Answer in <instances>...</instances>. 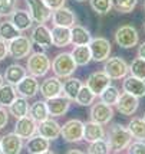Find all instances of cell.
<instances>
[{
    "label": "cell",
    "instance_id": "60d3db41",
    "mask_svg": "<svg viewBox=\"0 0 145 154\" xmlns=\"http://www.w3.org/2000/svg\"><path fill=\"white\" fill-rule=\"evenodd\" d=\"M17 0H0V16H10L16 10Z\"/></svg>",
    "mask_w": 145,
    "mask_h": 154
},
{
    "label": "cell",
    "instance_id": "d6a6232c",
    "mask_svg": "<svg viewBox=\"0 0 145 154\" xmlns=\"http://www.w3.org/2000/svg\"><path fill=\"white\" fill-rule=\"evenodd\" d=\"M20 35V30L14 26L10 20H5V22H0V39L10 42L12 39L17 38Z\"/></svg>",
    "mask_w": 145,
    "mask_h": 154
},
{
    "label": "cell",
    "instance_id": "3957f363",
    "mask_svg": "<svg viewBox=\"0 0 145 154\" xmlns=\"http://www.w3.org/2000/svg\"><path fill=\"white\" fill-rule=\"evenodd\" d=\"M131 141H132V135L129 133L128 127H124L121 124H113L112 127L109 128L108 143H109L111 148H113L115 151L125 150L129 146Z\"/></svg>",
    "mask_w": 145,
    "mask_h": 154
},
{
    "label": "cell",
    "instance_id": "1f68e13d",
    "mask_svg": "<svg viewBox=\"0 0 145 154\" xmlns=\"http://www.w3.org/2000/svg\"><path fill=\"white\" fill-rule=\"evenodd\" d=\"M16 97H17V92H16L14 85L7 84V82H5L3 85H0V105L2 107L7 108L14 101Z\"/></svg>",
    "mask_w": 145,
    "mask_h": 154
},
{
    "label": "cell",
    "instance_id": "4fadbf2b",
    "mask_svg": "<svg viewBox=\"0 0 145 154\" xmlns=\"http://www.w3.org/2000/svg\"><path fill=\"white\" fill-rule=\"evenodd\" d=\"M14 88H16V92L19 97L29 100V98L36 97V94L39 92V81L33 75H26L19 84L14 85Z\"/></svg>",
    "mask_w": 145,
    "mask_h": 154
},
{
    "label": "cell",
    "instance_id": "74e56055",
    "mask_svg": "<svg viewBox=\"0 0 145 154\" xmlns=\"http://www.w3.org/2000/svg\"><path fill=\"white\" fill-rule=\"evenodd\" d=\"M91 9L99 16L108 14L112 9V0H89Z\"/></svg>",
    "mask_w": 145,
    "mask_h": 154
},
{
    "label": "cell",
    "instance_id": "7bdbcfd3",
    "mask_svg": "<svg viewBox=\"0 0 145 154\" xmlns=\"http://www.w3.org/2000/svg\"><path fill=\"white\" fill-rule=\"evenodd\" d=\"M7 122H9V112H7L6 108L0 105V130L6 127Z\"/></svg>",
    "mask_w": 145,
    "mask_h": 154
},
{
    "label": "cell",
    "instance_id": "44dd1931",
    "mask_svg": "<svg viewBox=\"0 0 145 154\" xmlns=\"http://www.w3.org/2000/svg\"><path fill=\"white\" fill-rule=\"evenodd\" d=\"M122 89L137 98H142L145 97V81L139 79L137 76H132V75L125 76L122 82Z\"/></svg>",
    "mask_w": 145,
    "mask_h": 154
},
{
    "label": "cell",
    "instance_id": "4dcf8cb0",
    "mask_svg": "<svg viewBox=\"0 0 145 154\" xmlns=\"http://www.w3.org/2000/svg\"><path fill=\"white\" fill-rule=\"evenodd\" d=\"M29 115L36 122H40V121L46 120L47 117H50L49 111H47L46 101H36V102H33L32 105L29 107Z\"/></svg>",
    "mask_w": 145,
    "mask_h": 154
},
{
    "label": "cell",
    "instance_id": "d590c367",
    "mask_svg": "<svg viewBox=\"0 0 145 154\" xmlns=\"http://www.w3.org/2000/svg\"><path fill=\"white\" fill-rule=\"evenodd\" d=\"M119 95H121V92H119L118 88L113 87V85H108V87L101 92L99 98H101V101H104L105 104H108V105H115L119 98Z\"/></svg>",
    "mask_w": 145,
    "mask_h": 154
},
{
    "label": "cell",
    "instance_id": "484cf974",
    "mask_svg": "<svg viewBox=\"0 0 145 154\" xmlns=\"http://www.w3.org/2000/svg\"><path fill=\"white\" fill-rule=\"evenodd\" d=\"M52 35V43L56 48H65L71 43V27L53 26L50 30Z\"/></svg>",
    "mask_w": 145,
    "mask_h": 154
},
{
    "label": "cell",
    "instance_id": "9a60e30c",
    "mask_svg": "<svg viewBox=\"0 0 145 154\" xmlns=\"http://www.w3.org/2000/svg\"><path fill=\"white\" fill-rule=\"evenodd\" d=\"M108 85H111V78H109L104 71L92 72V74L88 76V79H86V87L89 88L96 97H99L101 92H102Z\"/></svg>",
    "mask_w": 145,
    "mask_h": 154
},
{
    "label": "cell",
    "instance_id": "e0dca14e",
    "mask_svg": "<svg viewBox=\"0 0 145 154\" xmlns=\"http://www.w3.org/2000/svg\"><path fill=\"white\" fill-rule=\"evenodd\" d=\"M36 134L47 138L49 141H55L60 137V124L56 120L47 117L46 120L38 122V133Z\"/></svg>",
    "mask_w": 145,
    "mask_h": 154
},
{
    "label": "cell",
    "instance_id": "d6986e66",
    "mask_svg": "<svg viewBox=\"0 0 145 154\" xmlns=\"http://www.w3.org/2000/svg\"><path fill=\"white\" fill-rule=\"evenodd\" d=\"M0 146L3 154H19L23 148V138H20L16 133H9L2 137Z\"/></svg>",
    "mask_w": 145,
    "mask_h": 154
},
{
    "label": "cell",
    "instance_id": "83f0119b",
    "mask_svg": "<svg viewBox=\"0 0 145 154\" xmlns=\"http://www.w3.org/2000/svg\"><path fill=\"white\" fill-rule=\"evenodd\" d=\"M29 102H27V98H23V97H16L14 101L9 105V114L13 115L14 118L17 120V118H22V117H25V115L29 114Z\"/></svg>",
    "mask_w": 145,
    "mask_h": 154
},
{
    "label": "cell",
    "instance_id": "f907efd6",
    "mask_svg": "<svg viewBox=\"0 0 145 154\" xmlns=\"http://www.w3.org/2000/svg\"><path fill=\"white\" fill-rule=\"evenodd\" d=\"M0 153H2V146H0Z\"/></svg>",
    "mask_w": 145,
    "mask_h": 154
},
{
    "label": "cell",
    "instance_id": "cb8c5ba5",
    "mask_svg": "<svg viewBox=\"0 0 145 154\" xmlns=\"http://www.w3.org/2000/svg\"><path fill=\"white\" fill-rule=\"evenodd\" d=\"M10 22L19 29L20 32L29 30L33 26V19L27 10H17L16 9L13 13L10 14Z\"/></svg>",
    "mask_w": 145,
    "mask_h": 154
},
{
    "label": "cell",
    "instance_id": "e575fe53",
    "mask_svg": "<svg viewBox=\"0 0 145 154\" xmlns=\"http://www.w3.org/2000/svg\"><path fill=\"white\" fill-rule=\"evenodd\" d=\"M95 98H96V95L93 94L86 85H82L78 95H76V98H75V101L80 107H89V105H92L95 102Z\"/></svg>",
    "mask_w": 145,
    "mask_h": 154
},
{
    "label": "cell",
    "instance_id": "52a82bcc",
    "mask_svg": "<svg viewBox=\"0 0 145 154\" xmlns=\"http://www.w3.org/2000/svg\"><path fill=\"white\" fill-rule=\"evenodd\" d=\"M89 51H91V56H92V60L95 62H104L109 58L111 55V51H112V45L111 42L105 38H92L91 42H89Z\"/></svg>",
    "mask_w": 145,
    "mask_h": 154
},
{
    "label": "cell",
    "instance_id": "f35d334b",
    "mask_svg": "<svg viewBox=\"0 0 145 154\" xmlns=\"http://www.w3.org/2000/svg\"><path fill=\"white\" fill-rule=\"evenodd\" d=\"M128 72H129L132 76H137V78H139V79L145 81V59L139 58V56L138 58H135V59L131 62Z\"/></svg>",
    "mask_w": 145,
    "mask_h": 154
},
{
    "label": "cell",
    "instance_id": "603a6c76",
    "mask_svg": "<svg viewBox=\"0 0 145 154\" xmlns=\"http://www.w3.org/2000/svg\"><path fill=\"white\" fill-rule=\"evenodd\" d=\"M105 130L102 127V124L95 122V121H88L83 122V140L88 143H92V141L101 140V138H105Z\"/></svg>",
    "mask_w": 145,
    "mask_h": 154
},
{
    "label": "cell",
    "instance_id": "ba28073f",
    "mask_svg": "<svg viewBox=\"0 0 145 154\" xmlns=\"http://www.w3.org/2000/svg\"><path fill=\"white\" fill-rule=\"evenodd\" d=\"M104 62H105L104 63V72L111 79H121V78H125L128 75L129 65L125 62V59L115 56V58H108Z\"/></svg>",
    "mask_w": 145,
    "mask_h": 154
},
{
    "label": "cell",
    "instance_id": "30bf717a",
    "mask_svg": "<svg viewBox=\"0 0 145 154\" xmlns=\"http://www.w3.org/2000/svg\"><path fill=\"white\" fill-rule=\"evenodd\" d=\"M30 40L33 45L42 49H50L52 48V35L50 30L46 27L45 23H38L36 26L32 29V35H30Z\"/></svg>",
    "mask_w": 145,
    "mask_h": 154
},
{
    "label": "cell",
    "instance_id": "8d00e7d4",
    "mask_svg": "<svg viewBox=\"0 0 145 154\" xmlns=\"http://www.w3.org/2000/svg\"><path fill=\"white\" fill-rule=\"evenodd\" d=\"M86 151L89 154H108L111 151V146L106 138H101V140L89 143V147Z\"/></svg>",
    "mask_w": 145,
    "mask_h": 154
},
{
    "label": "cell",
    "instance_id": "7402d4cb",
    "mask_svg": "<svg viewBox=\"0 0 145 154\" xmlns=\"http://www.w3.org/2000/svg\"><path fill=\"white\" fill-rule=\"evenodd\" d=\"M49 147H50V141L39 134H35L33 137L27 138V144H26L27 153L45 154V153H49Z\"/></svg>",
    "mask_w": 145,
    "mask_h": 154
},
{
    "label": "cell",
    "instance_id": "db71d44e",
    "mask_svg": "<svg viewBox=\"0 0 145 154\" xmlns=\"http://www.w3.org/2000/svg\"><path fill=\"white\" fill-rule=\"evenodd\" d=\"M0 19H2V16H0ZM0 22H2V20H0Z\"/></svg>",
    "mask_w": 145,
    "mask_h": 154
},
{
    "label": "cell",
    "instance_id": "681fc988",
    "mask_svg": "<svg viewBox=\"0 0 145 154\" xmlns=\"http://www.w3.org/2000/svg\"><path fill=\"white\" fill-rule=\"evenodd\" d=\"M144 10H145V0H144Z\"/></svg>",
    "mask_w": 145,
    "mask_h": 154
},
{
    "label": "cell",
    "instance_id": "836d02e7",
    "mask_svg": "<svg viewBox=\"0 0 145 154\" xmlns=\"http://www.w3.org/2000/svg\"><path fill=\"white\" fill-rule=\"evenodd\" d=\"M128 130L134 138L145 141V120L144 118H132L128 124Z\"/></svg>",
    "mask_w": 145,
    "mask_h": 154
},
{
    "label": "cell",
    "instance_id": "277c9868",
    "mask_svg": "<svg viewBox=\"0 0 145 154\" xmlns=\"http://www.w3.org/2000/svg\"><path fill=\"white\" fill-rule=\"evenodd\" d=\"M115 43L122 49H131L137 46L139 42V33L138 30L132 25H122L116 29V32L113 35Z\"/></svg>",
    "mask_w": 145,
    "mask_h": 154
},
{
    "label": "cell",
    "instance_id": "7a4b0ae2",
    "mask_svg": "<svg viewBox=\"0 0 145 154\" xmlns=\"http://www.w3.org/2000/svg\"><path fill=\"white\" fill-rule=\"evenodd\" d=\"M50 65H52V62L45 52H42V51L33 52L27 56L26 71L29 72V75L40 78V76H45L50 71Z\"/></svg>",
    "mask_w": 145,
    "mask_h": 154
},
{
    "label": "cell",
    "instance_id": "b9f144b4",
    "mask_svg": "<svg viewBox=\"0 0 145 154\" xmlns=\"http://www.w3.org/2000/svg\"><path fill=\"white\" fill-rule=\"evenodd\" d=\"M126 148L129 154H145V141L137 140L135 143H129Z\"/></svg>",
    "mask_w": 145,
    "mask_h": 154
},
{
    "label": "cell",
    "instance_id": "f1b7e54d",
    "mask_svg": "<svg viewBox=\"0 0 145 154\" xmlns=\"http://www.w3.org/2000/svg\"><path fill=\"white\" fill-rule=\"evenodd\" d=\"M82 85H83V84H82L78 78H72V76L65 78V81L62 82V92L71 101H75V98H76V95H78V92H79V89Z\"/></svg>",
    "mask_w": 145,
    "mask_h": 154
},
{
    "label": "cell",
    "instance_id": "f5cc1de1",
    "mask_svg": "<svg viewBox=\"0 0 145 154\" xmlns=\"http://www.w3.org/2000/svg\"><path fill=\"white\" fill-rule=\"evenodd\" d=\"M144 30H145V23H144Z\"/></svg>",
    "mask_w": 145,
    "mask_h": 154
},
{
    "label": "cell",
    "instance_id": "2e32d148",
    "mask_svg": "<svg viewBox=\"0 0 145 154\" xmlns=\"http://www.w3.org/2000/svg\"><path fill=\"white\" fill-rule=\"evenodd\" d=\"M46 105H47V111L49 115L52 117H62L65 115L69 108H71V100L65 97V95H58V97H53L46 100Z\"/></svg>",
    "mask_w": 145,
    "mask_h": 154
},
{
    "label": "cell",
    "instance_id": "9c48e42d",
    "mask_svg": "<svg viewBox=\"0 0 145 154\" xmlns=\"http://www.w3.org/2000/svg\"><path fill=\"white\" fill-rule=\"evenodd\" d=\"M29 13L35 23H46L52 17V9L46 5L45 0H26Z\"/></svg>",
    "mask_w": 145,
    "mask_h": 154
},
{
    "label": "cell",
    "instance_id": "ee69618b",
    "mask_svg": "<svg viewBox=\"0 0 145 154\" xmlns=\"http://www.w3.org/2000/svg\"><path fill=\"white\" fill-rule=\"evenodd\" d=\"M9 55V48H7V42L3 39H0V60L6 59V56Z\"/></svg>",
    "mask_w": 145,
    "mask_h": 154
},
{
    "label": "cell",
    "instance_id": "8992f818",
    "mask_svg": "<svg viewBox=\"0 0 145 154\" xmlns=\"http://www.w3.org/2000/svg\"><path fill=\"white\" fill-rule=\"evenodd\" d=\"M60 135L66 143H79L83 140V122L80 120H68L60 125Z\"/></svg>",
    "mask_w": 145,
    "mask_h": 154
},
{
    "label": "cell",
    "instance_id": "f6af8a7d",
    "mask_svg": "<svg viewBox=\"0 0 145 154\" xmlns=\"http://www.w3.org/2000/svg\"><path fill=\"white\" fill-rule=\"evenodd\" d=\"M46 2V5L52 10H56V9H59V7H62V6H65V2L66 0H45Z\"/></svg>",
    "mask_w": 145,
    "mask_h": 154
},
{
    "label": "cell",
    "instance_id": "4316f807",
    "mask_svg": "<svg viewBox=\"0 0 145 154\" xmlns=\"http://www.w3.org/2000/svg\"><path fill=\"white\" fill-rule=\"evenodd\" d=\"M26 75H27V71L25 66H22L19 63H12V65H9V66L6 68L5 82L12 84V85H16V84H19Z\"/></svg>",
    "mask_w": 145,
    "mask_h": 154
},
{
    "label": "cell",
    "instance_id": "ac0fdd59",
    "mask_svg": "<svg viewBox=\"0 0 145 154\" xmlns=\"http://www.w3.org/2000/svg\"><path fill=\"white\" fill-rule=\"evenodd\" d=\"M52 22L55 26H63V27H72L76 23V14L71 9L62 6L56 10H52Z\"/></svg>",
    "mask_w": 145,
    "mask_h": 154
},
{
    "label": "cell",
    "instance_id": "ab89813d",
    "mask_svg": "<svg viewBox=\"0 0 145 154\" xmlns=\"http://www.w3.org/2000/svg\"><path fill=\"white\" fill-rule=\"evenodd\" d=\"M137 5L138 0H112V7L119 13H131Z\"/></svg>",
    "mask_w": 145,
    "mask_h": 154
},
{
    "label": "cell",
    "instance_id": "d4e9b609",
    "mask_svg": "<svg viewBox=\"0 0 145 154\" xmlns=\"http://www.w3.org/2000/svg\"><path fill=\"white\" fill-rule=\"evenodd\" d=\"M91 39H92V35H91V32L86 27L76 25V23L71 27V43L72 45H75V46L89 45Z\"/></svg>",
    "mask_w": 145,
    "mask_h": 154
},
{
    "label": "cell",
    "instance_id": "5bb4252c",
    "mask_svg": "<svg viewBox=\"0 0 145 154\" xmlns=\"http://www.w3.org/2000/svg\"><path fill=\"white\" fill-rule=\"evenodd\" d=\"M139 98L137 97H134V95L128 94V92H122V94L119 95L118 101H116V104H115V107L118 109L119 112L122 115H125V117H129V115L135 114L137 112V109L139 107Z\"/></svg>",
    "mask_w": 145,
    "mask_h": 154
},
{
    "label": "cell",
    "instance_id": "bcb514c9",
    "mask_svg": "<svg viewBox=\"0 0 145 154\" xmlns=\"http://www.w3.org/2000/svg\"><path fill=\"white\" fill-rule=\"evenodd\" d=\"M138 56H139V58H142V59H145V42H142V43L139 45V48H138Z\"/></svg>",
    "mask_w": 145,
    "mask_h": 154
},
{
    "label": "cell",
    "instance_id": "7dc6e473",
    "mask_svg": "<svg viewBox=\"0 0 145 154\" xmlns=\"http://www.w3.org/2000/svg\"><path fill=\"white\" fill-rule=\"evenodd\" d=\"M3 84H5V76L0 74V85H3Z\"/></svg>",
    "mask_w": 145,
    "mask_h": 154
},
{
    "label": "cell",
    "instance_id": "7c38bea8",
    "mask_svg": "<svg viewBox=\"0 0 145 154\" xmlns=\"http://www.w3.org/2000/svg\"><path fill=\"white\" fill-rule=\"evenodd\" d=\"M13 133H16L20 138L27 140V138L33 137V135L38 133V122L27 114L25 117H22V118H17L16 124H14Z\"/></svg>",
    "mask_w": 145,
    "mask_h": 154
},
{
    "label": "cell",
    "instance_id": "6da1fadb",
    "mask_svg": "<svg viewBox=\"0 0 145 154\" xmlns=\"http://www.w3.org/2000/svg\"><path fill=\"white\" fill-rule=\"evenodd\" d=\"M76 66L78 65H76V62L73 59L72 54H69V52L58 54L55 56L52 65H50L55 76H58L60 79H65V78L72 76V74L76 71Z\"/></svg>",
    "mask_w": 145,
    "mask_h": 154
},
{
    "label": "cell",
    "instance_id": "f546056e",
    "mask_svg": "<svg viewBox=\"0 0 145 154\" xmlns=\"http://www.w3.org/2000/svg\"><path fill=\"white\" fill-rule=\"evenodd\" d=\"M71 54H72L73 59H75V62H76V65H78V66H86V65L92 60L91 51H89V46H88V45H79V46H75Z\"/></svg>",
    "mask_w": 145,
    "mask_h": 154
},
{
    "label": "cell",
    "instance_id": "c3c4849f",
    "mask_svg": "<svg viewBox=\"0 0 145 154\" xmlns=\"http://www.w3.org/2000/svg\"><path fill=\"white\" fill-rule=\"evenodd\" d=\"M75 2H78V3H82V2H86V0H75Z\"/></svg>",
    "mask_w": 145,
    "mask_h": 154
},
{
    "label": "cell",
    "instance_id": "ffe728a7",
    "mask_svg": "<svg viewBox=\"0 0 145 154\" xmlns=\"http://www.w3.org/2000/svg\"><path fill=\"white\" fill-rule=\"evenodd\" d=\"M39 91L40 94L43 95V98H53V97H58L62 94V81L58 76H50L46 78L42 84L39 85Z\"/></svg>",
    "mask_w": 145,
    "mask_h": 154
},
{
    "label": "cell",
    "instance_id": "816d5d0a",
    "mask_svg": "<svg viewBox=\"0 0 145 154\" xmlns=\"http://www.w3.org/2000/svg\"><path fill=\"white\" fill-rule=\"evenodd\" d=\"M144 120H145V112H144Z\"/></svg>",
    "mask_w": 145,
    "mask_h": 154
},
{
    "label": "cell",
    "instance_id": "8fae6325",
    "mask_svg": "<svg viewBox=\"0 0 145 154\" xmlns=\"http://www.w3.org/2000/svg\"><path fill=\"white\" fill-rule=\"evenodd\" d=\"M91 120L95 121V122H99L102 125H106L109 124V121L112 120L113 117V108L112 105H108L104 101H99L96 104H93L92 108H91Z\"/></svg>",
    "mask_w": 145,
    "mask_h": 154
},
{
    "label": "cell",
    "instance_id": "5b68a950",
    "mask_svg": "<svg viewBox=\"0 0 145 154\" xmlns=\"http://www.w3.org/2000/svg\"><path fill=\"white\" fill-rule=\"evenodd\" d=\"M32 40L29 39L27 36L19 35L17 38L12 39L10 42H7V48H9V55L13 59H23L27 58L29 55L32 54Z\"/></svg>",
    "mask_w": 145,
    "mask_h": 154
}]
</instances>
